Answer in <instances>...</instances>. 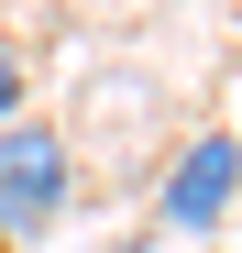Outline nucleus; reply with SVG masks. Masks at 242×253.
I'll return each instance as SVG.
<instances>
[{
  "label": "nucleus",
  "instance_id": "1",
  "mask_svg": "<svg viewBox=\"0 0 242 253\" xmlns=\"http://www.w3.org/2000/svg\"><path fill=\"white\" fill-rule=\"evenodd\" d=\"M66 198H77V154H66V132L55 121H0V242H44L55 220H66Z\"/></svg>",
  "mask_w": 242,
  "mask_h": 253
},
{
  "label": "nucleus",
  "instance_id": "2",
  "mask_svg": "<svg viewBox=\"0 0 242 253\" xmlns=\"http://www.w3.org/2000/svg\"><path fill=\"white\" fill-rule=\"evenodd\" d=\"M231 187H242V143H231V121H209V132L176 143L165 187H154V220H165L176 242H209V231L231 220Z\"/></svg>",
  "mask_w": 242,
  "mask_h": 253
},
{
  "label": "nucleus",
  "instance_id": "3",
  "mask_svg": "<svg viewBox=\"0 0 242 253\" xmlns=\"http://www.w3.org/2000/svg\"><path fill=\"white\" fill-rule=\"evenodd\" d=\"M0 121H22V55L0 44Z\"/></svg>",
  "mask_w": 242,
  "mask_h": 253
}]
</instances>
